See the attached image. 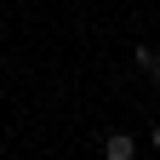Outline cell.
<instances>
[{"label":"cell","instance_id":"obj_1","mask_svg":"<svg viewBox=\"0 0 160 160\" xmlns=\"http://www.w3.org/2000/svg\"><path fill=\"white\" fill-rule=\"evenodd\" d=\"M103 154H109V160H132V154H137L132 132H109V137H103Z\"/></svg>","mask_w":160,"mask_h":160},{"label":"cell","instance_id":"obj_2","mask_svg":"<svg viewBox=\"0 0 160 160\" xmlns=\"http://www.w3.org/2000/svg\"><path fill=\"white\" fill-rule=\"evenodd\" d=\"M132 63L143 69L149 80H160V52H154V46H137V52H132Z\"/></svg>","mask_w":160,"mask_h":160},{"label":"cell","instance_id":"obj_3","mask_svg":"<svg viewBox=\"0 0 160 160\" xmlns=\"http://www.w3.org/2000/svg\"><path fill=\"white\" fill-rule=\"evenodd\" d=\"M154 149H160V126H154Z\"/></svg>","mask_w":160,"mask_h":160}]
</instances>
